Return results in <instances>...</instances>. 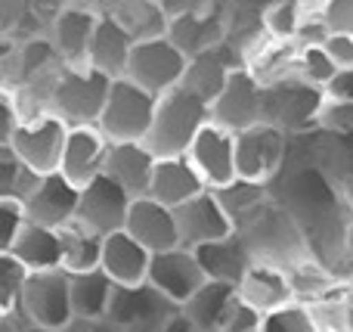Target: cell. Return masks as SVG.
<instances>
[{
	"instance_id": "cell-1",
	"label": "cell",
	"mask_w": 353,
	"mask_h": 332,
	"mask_svg": "<svg viewBox=\"0 0 353 332\" xmlns=\"http://www.w3.org/2000/svg\"><path fill=\"white\" fill-rule=\"evenodd\" d=\"M208 121V103H201L199 97H192L189 90H183L180 84L165 90L161 97H155L152 121L143 137L146 149L155 159L165 155H183L192 140V134Z\"/></svg>"
},
{
	"instance_id": "cell-2",
	"label": "cell",
	"mask_w": 353,
	"mask_h": 332,
	"mask_svg": "<svg viewBox=\"0 0 353 332\" xmlns=\"http://www.w3.org/2000/svg\"><path fill=\"white\" fill-rule=\"evenodd\" d=\"M109 75L84 66H62L47 97V109L65 124H97L109 93Z\"/></svg>"
},
{
	"instance_id": "cell-3",
	"label": "cell",
	"mask_w": 353,
	"mask_h": 332,
	"mask_svg": "<svg viewBox=\"0 0 353 332\" xmlns=\"http://www.w3.org/2000/svg\"><path fill=\"white\" fill-rule=\"evenodd\" d=\"M232 155H236V180L267 186L288 159V134L276 124L254 121L232 134Z\"/></svg>"
},
{
	"instance_id": "cell-4",
	"label": "cell",
	"mask_w": 353,
	"mask_h": 332,
	"mask_svg": "<svg viewBox=\"0 0 353 332\" xmlns=\"http://www.w3.org/2000/svg\"><path fill=\"white\" fill-rule=\"evenodd\" d=\"M155 97L143 87H137L128 78H112L105 103L99 109L97 128L109 143H124V140H143L152 121Z\"/></svg>"
},
{
	"instance_id": "cell-5",
	"label": "cell",
	"mask_w": 353,
	"mask_h": 332,
	"mask_svg": "<svg viewBox=\"0 0 353 332\" xmlns=\"http://www.w3.org/2000/svg\"><path fill=\"white\" fill-rule=\"evenodd\" d=\"M319 87L301 81L298 75H285L270 84H261V121L276 124L279 130L307 134L313 130V115L319 106Z\"/></svg>"
},
{
	"instance_id": "cell-6",
	"label": "cell",
	"mask_w": 353,
	"mask_h": 332,
	"mask_svg": "<svg viewBox=\"0 0 353 332\" xmlns=\"http://www.w3.org/2000/svg\"><path fill=\"white\" fill-rule=\"evenodd\" d=\"M65 130L68 124L59 115H53V112L47 109L31 112V115H22V121L16 124L6 149L16 159H22L34 174H50L59 168Z\"/></svg>"
},
{
	"instance_id": "cell-7",
	"label": "cell",
	"mask_w": 353,
	"mask_h": 332,
	"mask_svg": "<svg viewBox=\"0 0 353 332\" xmlns=\"http://www.w3.org/2000/svg\"><path fill=\"white\" fill-rule=\"evenodd\" d=\"M183 68H186V56H183L165 35H159V37L134 41L121 78L134 81L137 87L149 90L152 97H161L165 90L180 84Z\"/></svg>"
},
{
	"instance_id": "cell-8",
	"label": "cell",
	"mask_w": 353,
	"mask_h": 332,
	"mask_svg": "<svg viewBox=\"0 0 353 332\" xmlns=\"http://www.w3.org/2000/svg\"><path fill=\"white\" fill-rule=\"evenodd\" d=\"M19 314L31 326L65 329L72 323V302H68V273L56 271H31L25 277L22 295H19Z\"/></svg>"
},
{
	"instance_id": "cell-9",
	"label": "cell",
	"mask_w": 353,
	"mask_h": 332,
	"mask_svg": "<svg viewBox=\"0 0 353 332\" xmlns=\"http://www.w3.org/2000/svg\"><path fill=\"white\" fill-rule=\"evenodd\" d=\"M174 314L176 304L149 283L112 286V298L105 308V317L121 332H161Z\"/></svg>"
},
{
	"instance_id": "cell-10",
	"label": "cell",
	"mask_w": 353,
	"mask_h": 332,
	"mask_svg": "<svg viewBox=\"0 0 353 332\" xmlns=\"http://www.w3.org/2000/svg\"><path fill=\"white\" fill-rule=\"evenodd\" d=\"M189 165L201 177L205 190H223L236 180V155H232V130L220 128L217 121L208 118L192 134L186 153Z\"/></svg>"
},
{
	"instance_id": "cell-11",
	"label": "cell",
	"mask_w": 353,
	"mask_h": 332,
	"mask_svg": "<svg viewBox=\"0 0 353 332\" xmlns=\"http://www.w3.org/2000/svg\"><path fill=\"white\" fill-rule=\"evenodd\" d=\"M208 118L226 130H242L248 124L261 121V81L245 66L230 68L220 90L208 103Z\"/></svg>"
},
{
	"instance_id": "cell-12",
	"label": "cell",
	"mask_w": 353,
	"mask_h": 332,
	"mask_svg": "<svg viewBox=\"0 0 353 332\" xmlns=\"http://www.w3.org/2000/svg\"><path fill=\"white\" fill-rule=\"evenodd\" d=\"M174 211V224H176V246L183 248H195L201 242H214L223 240L236 230L230 211L220 205L217 193L214 190H201L192 199L180 202Z\"/></svg>"
},
{
	"instance_id": "cell-13",
	"label": "cell",
	"mask_w": 353,
	"mask_h": 332,
	"mask_svg": "<svg viewBox=\"0 0 353 332\" xmlns=\"http://www.w3.org/2000/svg\"><path fill=\"white\" fill-rule=\"evenodd\" d=\"M128 205L130 196L105 174H97L90 184H84L78 190V205H74V224H81L84 230L97 236L115 233L124 227L128 217Z\"/></svg>"
},
{
	"instance_id": "cell-14",
	"label": "cell",
	"mask_w": 353,
	"mask_h": 332,
	"mask_svg": "<svg viewBox=\"0 0 353 332\" xmlns=\"http://www.w3.org/2000/svg\"><path fill=\"white\" fill-rule=\"evenodd\" d=\"M105 153H109V140L103 137V130L97 124H68L56 171L81 190L97 174H103Z\"/></svg>"
},
{
	"instance_id": "cell-15",
	"label": "cell",
	"mask_w": 353,
	"mask_h": 332,
	"mask_svg": "<svg viewBox=\"0 0 353 332\" xmlns=\"http://www.w3.org/2000/svg\"><path fill=\"white\" fill-rule=\"evenodd\" d=\"M205 271H201L199 258H195L192 248H165V252H155L149 258V271H146V283L155 286L161 295H168L171 302L180 308L201 283H205Z\"/></svg>"
},
{
	"instance_id": "cell-16",
	"label": "cell",
	"mask_w": 353,
	"mask_h": 332,
	"mask_svg": "<svg viewBox=\"0 0 353 332\" xmlns=\"http://www.w3.org/2000/svg\"><path fill=\"white\" fill-rule=\"evenodd\" d=\"M99 10L93 3H65L50 19V43L62 66H84Z\"/></svg>"
},
{
	"instance_id": "cell-17",
	"label": "cell",
	"mask_w": 353,
	"mask_h": 332,
	"mask_svg": "<svg viewBox=\"0 0 353 332\" xmlns=\"http://www.w3.org/2000/svg\"><path fill=\"white\" fill-rule=\"evenodd\" d=\"M74 205H78V186L68 184L59 171H50L37 177L34 190L22 202V211L25 221L59 230L74 217Z\"/></svg>"
},
{
	"instance_id": "cell-18",
	"label": "cell",
	"mask_w": 353,
	"mask_h": 332,
	"mask_svg": "<svg viewBox=\"0 0 353 332\" xmlns=\"http://www.w3.org/2000/svg\"><path fill=\"white\" fill-rule=\"evenodd\" d=\"M236 295L242 298L245 304H251L257 314H267V311L294 302V289H292V280H288V271L273 264V261L257 258V255L251 258L242 280L236 283Z\"/></svg>"
},
{
	"instance_id": "cell-19",
	"label": "cell",
	"mask_w": 353,
	"mask_h": 332,
	"mask_svg": "<svg viewBox=\"0 0 353 332\" xmlns=\"http://www.w3.org/2000/svg\"><path fill=\"white\" fill-rule=\"evenodd\" d=\"M236 66H242V53L223 37L211 50H201V53L189 56L186 68L180 75V87L189 90L192 97H199L201 103H211L214 93L223 84V78L230 75V68H236Z\"/></svg>"
},
{
	"instance_id": "cell-20",
	"label": "cell",
	"mask_w": 353,
	"mask_h": 332,
	"mask_svg": "<svg viewBox=\"0 0 353 332\" xmlns=\"http://www.w3.org/2000/svg\"><path fill=\"white\" fill-rule=\"evenodd\" d=\"M124 233H130L146 252H165L176 246V224L174 211L168 205L155 202L149 196H137L128 205V217H124Z\"/></svg>"
},
{
	"instance_id": "cell-21",
	"label": "cell",
	"mask_w": 353,
	"mask_h": 332,
	"mask_svg": "<svg viewBox=\"0 0 353 332\" xmlns=\"http://www.w3.org/2000/svg\"><path fill=\"white\" fill-rule=\"evenodd\" d=\"M165 37L180 50L183 56H195L201 50H211L226 37V19L220 16L214 6L205 10H189V12H174L168 16Z\"/></svg>"
},
{
	"instance_id": "cell-22",
	"label": "cell",
	"mask_w": 353,
	"mask_h": 332,
	"mask_svg": "<svg viewBox=\"0 0 353 332\" xmlns=\"http://www.w3.org/2000/svg\"><path fill=\"white\" fill-rule=\"evenodd\" d=\"M149 258H152V252H146V248L130 233H124V230H115V233L103 236V246H99V271L115 286L146 283Z\"/></svg>"
},
{
	"instance_id": "cell-23",
	"label": "cell",
	"mask_w": 353,
	"mask_h": 332,
	"mask_svg": "<svg viewBox=\"0 0 353 332\" xmlns=\"http://www.w3.org/2000/svg\"><path fill=\"white\" fill-rule=\"evenodd\" d=\"M152 165H155V155L146 149V143L124 140V143H109L103 174L115 180L130 199H137V196H146Z\"/></svg>"
},
{
	"instance_id": "cell-24",
	"label": "cell",
	"mask_w": 353,
	"mask_h": 332,
	"mask_svg": "<svg viewBox=\"0 0 353 332\" xmlns=\"http://www.w3.org/2000/svg\"><path fill=\"white\" fill-rule=\"evenodd\" d=\"M195 258H199L201 271H205L208 280H220V283H230L236 286L242 280L245 267L251 264L254 252H251L248 240H245L239 230H232L230 236L223 240H214V242H201V246L192 248Z\"/></svg>"
},
{
	"instance_id": "cell-25",
	"label": "cell",
	"mask_w": 353,
	"mask_h": 332,
	"mask_svg": "<svg viewBox=\"0 0 353 332\" xmlns=\"http://www.w3.org/2000/svg\"><path fill=\"white\" fill-rule=\"evenodd\" d=\"M205 190L201 177L195 174V168L189 165L186 155H165V159H155L152 165V177H149V190L146 196L155 202L176 208L180 202L192 199L195 193Z\"/></svg>"
},
{
	"instance_id": "cell-26",
	"label": "cell",
	"mask_w": 353,
	"mask_h": 332,
	"mask_svg": "<svg viewBox=\"0 0 353 332\" xmlns=\"http://www.w3.org/2000/svg\"><path fill=\"white\" fill-rule=\"evenodd\" d=\"M130 47H134V37L112 19V12L99 10L97 28H93L90 37V50H87V66L109 75V78H121Z\"/></svg>"
},
{
	"instance_id": "cell-27",
	"label": "cell",
	"mask_w": 353,
	"mask_h": 332,
	"mask_svg": "<svg viewBox=\"0 0 353 332\" xmlns=\"http://www.w3.org/2000/svg\"><path fill=\"white\" fill-rule=\"evenodd\" d=\"M12 255L25 264V271H56L62 267V242L59 230L41 227V224L25 221L12 242Z\"/></svg>"
},
{
	"instance_id": "cell-28",
	"label": "cell",
	"mask_w": 353,
	"mask_h": 332,
	"mask_svg": "<svg viewBox=\"0 0 353 332\" xmlns=\"http://www.w3.org/2000/svg\"><path fill=\"white\" fill-rule=\"evenodd\" d=\"M112 280L99 267L84 273H68V302H72V320H99L105 317L112 298Z\"/></svg>"
},
{
	"instance_id": "cell-29",
	"label": "cell",
	"mask_w": 353,
	"mask_h": 332,
	"mask_svg": "<svg viewBox=\"0 0 353 332\" xmlns=\"http://www.w3.org/2000/svg\"><path fill=\"white\" fill-rule=\"evenodd\" d=\"M232 298H236V286L220 283V280H205V283L180 304V314L199 332H214L220 317H223L226 304H230Z\"/></svg>"
},
{
	"instance_id": "cell-30",
	"label": "cell",
	"mask_w": 353,
	"mask_h": 332,
	"mask_svg": "<svg viewBox=\"0 0 353 332\" xmlns=\"http://www.w3.org/2000/svg\"><path fill=\"white\" fill-rule=\"evenodd\" d=\"M105 12H112V19L134 41L159 37L168 28V10L161 6V0H112Z\"/></svg>"
},
{
	"instance_id": "cell-31",
	"label": "cell",
	"mask_w": 353,
	"mask_h": 332,
	"mask_svg": "<svg viewBox=\"0 0 353 332\" xmlns=\"http://www.w3.org/2000/svg\"><path fill=\"white\" fill-rule=\"evenodd\" d=\"M59 242H62V271L65 273H84L99 267V246L103 236L84 230L81 224L68 221L59 227Z\"/></svg>"
},
{
	"instance_id": "cell-32",
	"label": "cell",
	"mask_w": 353,
	"mask_h": 332,
	"mask_svg": "<svg viewBox=\"0 0 353 332\" xmlns=\"http://www.w3.org/2000/svg\"><path fill=\"white\" fill-rule=\"evenodd\" d=\"M307 308L316 332H350V289L341 292V302H338V283L332 289H325L323 295H313L307 302H301Z\"/></svg>"
},
{
	"instance_id": "cell-33",
	"label": "cell",
	"mask_w": 353,
	"mask_h": 332,
	"mask_svg": "<svg viewBox=\"0 0 353 332\" xmlns=\"http://www.w3.org/2000/svg\"><path fill=\"white\" fill-rule=\"evenodd\" d=\"M37 177L22 159L10 153V149H0V199H12V202H25L28 193L34 190Z\"/></svg>"
},
{
	"instance_id": "cell-34",
	"label": "cell",
	"mask_w": 353,
	"mask_h": 332,
	"mask_svg": "<svg viewBox=\"0 0 353 332\" xmlns=\"http://www.w3.org/2000/svg\"><path fill=\"white\" fill-rule=\"evenodd\" d=\"M301 19H304V10L298 0H273L261 10V31L273 41H294Z\"/></svg>"
},
{
	"instance_id": "cell-35",
	"label": "cell",
	"mask_w": 353,
	"mask_h": 332,
	"mask_svg": "<svg viewBox=\"0 0 353 332\" xmlns=\"http://www.w3.org/2000/svg\"><path fill=\"white\" fill-rule=\"evenodd\" d=\"M335 62L325 56V50L319 43H307V47H298V56H294V75L301 81L313 87H323L325 81L335 75Z\"/></svg>"
},
{
	"instance_id": "cell-36",
	"label": "cell",
	"mask_w": 353,
	"mask_h": 332,
	"mask_svg": "<svg viewBox=\"0 0 353 332\" xmlns=\"http://www.w3.org/2000/svg\"><path fill=\"white\" fill-rule=\"evenodd\" d=\"M25 264L12 252H0V314L19 311V295L25 286Z\"/></svg>"
},
{
	"instance_id": "cell-37",
	"label": "cell",
	"mask_w": 353,
	"mask_h": 332,
	"mask_svg": "<svg viewBox=\"0 0 353 332\" xmlns=\"http://www.w3.org/2000/svg\"><path fill=\"white\" fill-rule=\"evenodd\" d=\"M313 128L332 137H347L353 130V99H319Z\"/></svg>"
},
{
	"instance_id": "cell-38",
	"label": "cell",
	"mask_w": 353,
	"mask_h": 332,
	"mask_svg": "<svg viewBox=\"0 0 353 332\" xmlns=\"http://www.w3.org/2000/svg\"><path fill=\"white\" fill-rule=\"evenodd\" d=\"M261 332H316L307 308L301 302H288L261 317Z\"/></svg>"
},
{
	"instance_id": "cell-39",
	"label": "cell",
	"mask_w": 353,
	"mask_h": 332,
	"mask_svg": "<svg viewBox=\"0 0 353 332\" xmlns=\"http://www.w3.org/2000/svg\"><path fill=\"white\" fill-rule=\"evenodd\" d=\"M261 317L263 314H257L251 304H245L242 298L236 295L230 304H226L223 317H220V323L214 332H261Z\"/></svg>"
},
{
	"instance_id": "cell-40",
	"label": "cell",
	"mask_w": 353,
	"mask_h": 332,
	"mask_svg": "<svg viewBox=\"0 0 353 332\" xmlns=\"http://www.w3.org/2000/svg\"><path fill=\"white\" fill-rule=\"evenodd\" d=\"M316 19L329 35H353V0H323Z\"/></svg>"
},
{
	"instance_id": "cell-41",
	"label": "cell",
	"mask_w": 353,
	"mask_h": 332,
	"mask_svg": "<svg viewBox=\"0 0 353 332\" xmlns=\"http://www.w3.org/2000/svg\"><path fill=\"white\" fill-rule=\"evenodd\" d=\"M19 121H22V99L12 87L0 84V149L10 146V137Z\"/></svg>"
},
{
	"instance_id": "cell-42",
	"label": "cell",
	"mask_w": 353,
	"mask_h": 332,
	"mask_svg": "<svg viewBox=\"0 0 353 332\" xmlns=\"http://www.w3.org/2000/svg\"><path fill=\"white\" fill-rule=\"evenodd\" d=\"M22 224H25L22 202L0 199V252H12V242H16Z\"/></svg>"
},
{
	"instance_id": "cell-43",
	"label": "cell",
	"mask_w": 353,
	"mask_h": 332,
	"mask_svg": "<svg viewBox=\"0 0 353 332\" xmlns=\"http://www.w3.org/2000/svg\"><path fill=\"white\" fill-rule=\"evenodd\" d=\"M319 47L338 68H353V35H325Z\"/></svg>"
},
{
	"instance_id": "cell-44",
	"label": "cell",
	"mask_w": 353,
	"mask_h": 332,
	"mask_svg": "<svg viewBox=\"0 0 353 332\" xmlns=\"http://www.w3.org/2000/svg\"><path fill=\"white\" fill-rule=\"evenodd\" d=\"M323 99H353V68H335L329 81L319 87Z\"/></svg>"
},
{
	"instance_id": "cell-45",
	"label": "cell",
	"mask_w": 353,
	"mask_h": 332,
	"mask_svg": "<svg viewBox=\"0 0 353 332\" xmlns=\"http://www.w3.org/2000/svg\"><path fill=\"white\" fill-rule=\"evenodd\" d=\"M22 3H25V10H28L34 19H41V22L50 25V19H53L56 12L68 3V0H22Z\"/></svg>"
},
{
	"instance_id": "cell-46",
	"label": "cell",
	"mask_w": 353,
	"mask_h": 332,
	"mask_svg": "<svg viewBox=\"0 0 353 332\" xmlns=\"http://www.w3.org/2000/svg\"><path fill=\"white\" fill-rule=\"evenodd\" d=\"M65 332H121L109 317H99V320H72L65 326Z\"/></svg>"
},
{
	"instance_id": "cell-47",
	"label": "cell",
	"mask_w": 353,
	"mask_h": 332,
	"mask_svg": "<svg viewBox=\"0 0 353 332\" xmlns=\"http://www.w3.org/2000/svg\"><path fill=\"white\" fill-rule=\"evenodd\" d=\"M19 3H22V0H0V35H6V31H10V25L16 22Z\"/></svg>"
},
{
	"instance_id": "cell-48",
	"label": "cell",
	"mask_w": 353,
	"mask_h": 332,
	"mask_svg": "<svg viewBox=\"0 0 353 332\" xmlns=\"http://www.w3.org/2000/svg\"><path fill=\"white\" fill-rule=\"evenodd\" d=\"M25 329H28V320H25L19 311L0 314V332H25Z\"/></svg>"
},
{
	"instance_id": "cell-49",
	"label": "cell",
	"mask_w": 353,
	"mask_h": 332,
	"mask_svg": "<svg viewBox=\"0 0 353 332\" xmlns=\"http://www.w3.org/2000/svg\"><path fill=\"white\" fill-rule=\"evenodd\" d=\"M161 332H199V329H195V326H192V323H189V320H186V317H183V314H180V308H176V314H174V317H171V320H168V323H165V326H161Z\"/></svg>"
},
{
	"instance_id": "cell-50",
	"label": "cell",
	"mask_w": 353,
	"mask_h": 332,
	"mask_svg": "<svg viewBox=\"0 0 353 332\" xmlns=\"http://www.w3.org/2000/svg\"><path fill=\"white\" fill-rule=\"evenodd\" d=\"M25 332H65V329H43V326H31V323H28V329H25Z\"/></svg>"
},
{
	"instance_id": "cell-51",
	"label": "cell",
	"mask_w": 353,
	"mask_h": 332,
	"mask_svg": "<svg viewBox=\"0 0 353 332\" xmlns=\"http://www.w3.org/2000/svg\"><path fill=\"white\" fill-rule=\"evenodd\" d=\"M109 3H112V0H109Z\"/></svg>"
}]
</instances>
